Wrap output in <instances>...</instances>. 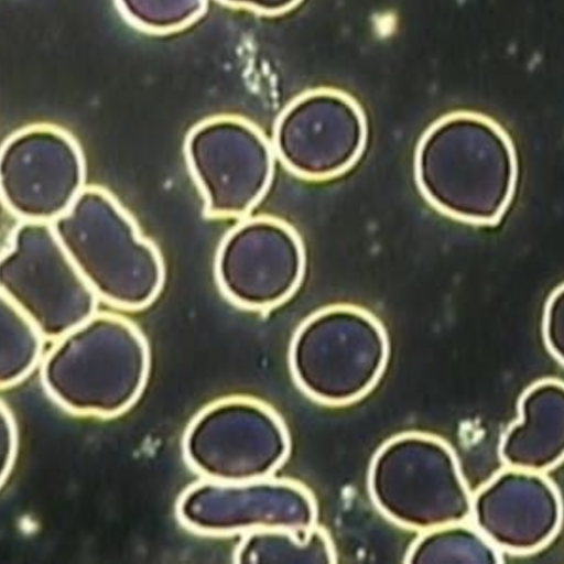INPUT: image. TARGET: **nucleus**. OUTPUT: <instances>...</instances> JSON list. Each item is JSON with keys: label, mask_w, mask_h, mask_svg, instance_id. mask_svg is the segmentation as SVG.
Masks as SVG:
<instances>
[{"label": "nucleus", "mask_w": 564, "mask_h": 564, "mask_svg": "<svg viewBox=\"0 0 564 564\" xmlns=\"http://www.w3.org/2000/svg\"><path fill=\"white\" fill-rule=\"evenodd\" d=\"M416 186L436 210L477 226L498 224L516 193L512 141L491 119L473 112L440 118L414 152Z\"/></svg>", "instance_id": "nucleus-1"}, {"label": "nucleus", "mask_w": 564, "mask_h": 564, "mask_svg": "<svg viewBox=\"0 0 564 564\" xmlns=\"http://www.w3.org/2000/svg\"><path fill=\"white\" fill-rule=\"evenodd\" d=\"M51 226L69 259L97 297L124 308L150 305L164 284L156 247L102 188H83Z\"/></svg>", "instance_id": "nucleus-2"}, {"label": "nucleus", "mask_w": 564, "mask_h": 564, "mask_svg": "<svg viewBox=\"0 0 564 564\" xmlns=\"http://www.w3.org/2000/svg\"><path fill=\"white\" fill-rule=\"evenodd\" d=\"M58 339L43 362L42 381L63 408L83 415L113 416L140 397L149 372V349L129 321L94 314Z\"/></svg>", "instance_id": "nucleus-3"}, {"label": "nucleus", "mask_w": 564, "mask_h": 564, "mask_svg": "<svg viewBox=\"0 0 564 564\" xmlns=\"http://www.w3.org/2000/svg\"><path fill=\"white\" fill-rule=\"evenodd\" d=\"M389 354L380 322L352 305H333L307 317L290 346L299 387L326 404L352 402L377 383Z\"/></svg>", "instance_id": "nucleus-4"}, {"label": "nucleus", "mask_w": 564, "mask_h": 564, "mask_svg": "<svg viewBox=\"0 0 564 564\" xmlns=\"http://www.w3.org/2000/svg\"><path fill=\"white\" fill-rule=\"evenodd\" d=\"M369 490L387 518L413 530L465 522L471 513L473 496L453 451L430 435L387 442L371 463Z\"/></svg>", "instance_id": "nucleus-5"}, {"label": "nucleus", "mask_w": 564, "mask_h": 564, "mask_svg": "<svg viewBox=\"0 0 564 564\" xmlns=\"http://www.w3.org/2000/svg\"><path fill=\"white\" fill-rule=\"evenodd\" d=\"M0 291L43 338H61L95 314L97 296L51 224L23 221L0 256Z\"/></svg>", "instance_id": "nucleus-6"}, {"label": "nucleus", "mask_w": 564, "mask_h": 564, "mask_svg": "<svg viewBox=\"0 0 564 564\" xmlns=\"http://www.w3.org/2000/svg\"><path fill=\"white\" fill-rule=\"evenodd\" d=\"M290 440L265 404L229 398L202 410L183 438L188 465L208 480L239 482L269 477L288 457Z\"/></svg>", "instance_id": "nucleus-7"}, {"label": "nucleus", "mask_w": 564, "mask_h": 564, "mask_svg": "<svg viewBox=\"0 0 564 564\" xmlns=\"http://www.w3.org/2000/svg\"><path fill=\"white\" fill-rule=\"evenodd\" d=\"M184 158L210 218L247 215L273 177L272 145L256 126L234 116L208 118L193 127L184 141Z\"/></svg>", "instance_id": "nucleus-8"}, {"label": "nucleus", "mask_w": 564, "mask_h": 564, "mask_svg": "<svg viewBox=\"0 0 564 564\" xmlns=\"http://www.w3.org/2000/svg\"><path fill=\"white\" fill-rule=\"evenodd\" d=\"M367 121L349 96L317 89L305 93L278 117L272 149L293 174L324 181L350 170L367 143Z\"/></svg>", "instance_id": "nucleus-9"}, {"label": "nucleus", "mask_w": 564, "mask_h": 564, "mask_svg": "<svg viewBox=\"0 0 564 564\" xmlns=\"http://www.w3.org/2000/svg\"><path fill=\"white\" fill-rule=\"evenodd\" d=\"M223 295L250 311L273 308L289 300L305 272L297 232L272 217L246 219L221 239L214 263Z\"/></svg>", "instance_id": "nucleus-10"}, {"label": "nucleus", "mask_w": 564, "mask_h": 564, "mask_svg": "<svg viewBox=\"0 0 564 564\" xmlns=\"http://www.w3.org/2000/svg\"><path fill=\"white\" fill-rule=\"evenodd\" d=\"M84 159L63 130L33 126L0 149V197L24 221L51 224L83 191Z\"/></svg>", "instance_id": "nucleus-11"}, {"label": "nucleus", "mask_w": 564, "mask_h": 564, "mask_svg": "<svg viewBox=\"0 0 564 564\" xmlns=\"http://www.w3.org/2000/svg\"><path fill=\"white\" fill-rule=\"evenodd\" d=\"M176 516L197 533L227 535L275 528L306 530L315 525L317 509L311 492L294 481L206 479L183 491Z\"/></svg>", "instance_id": "nucleus-12"}, {"label": "nucleus", "mask_w": 564, "mask_h": 564, "mask_svg": "<svg viewBox=\"0 0 564 564\" xmlns=\"http://www.w3.org/2000/svg\"><path fill=\"white\" fill-rule=\"evenodd\" d=\"M475 528L498 550L534 552L562 523L561 497L541 473L509 467L471 497Z\"/></svg>", "instance_id": "nucleus-13"}, {"label": "nucleus", "mask_w": 564, "mask_h": 564, "mask_svg": "<svg viewBox=\"0 0 564 564\" xmlns=\"http://www.w3.org/2000/svg\"><path fill=\"white\" fill-rule=\"evenodd\" d=\"M519 417L506 431L500 457L511 468L542 473L564 453V387L547 379L529 387L519 401Z\"/></svg>", "instance_id": "nucleus-14"}, {"label": "nucleus", "mask_w": 564, "mask_h": 564, "mask_svg": "<svg viewBox=\"0 0 564 564\" xmlns=\"http://www.w3.org/2000/svg\"><path fill=\"white\" fill-rule=\"evenodd\" d=\"M237 563H308L336 561L326 532L315 525L306 530L262 529L248 532L235 551Z\"/></svg>", "instance_id": "nucleus-15"}, {"label": "nucleus", "mask_w": 564, "mask_h": 564, "mask_svg": "<svg viewBox=\"0 0 564 564\" xmlns=\"http://www.w3.org/2000/svg\"><path fill=\"white\" fill-rule=\"evenodd\" d=\"M409 563H499L496 549L465 522L437 527L421 535L408 552Z\"/></svg>", "instance_id": "nucleus-16"}, {"label": "nucleus", "mask_w": 564, "mask_h": 564, "mask_svg": "<svg viewBox=\"0 0 564 564\" xmlns=\"http://www.w3.org/2000/svg\"><path fill=\"white\" fill-rule=\"evenodd\" d=\"M43 337L0 291V388L26 377L36 365Z\"/></svg>", "instance_id": "nucleus-17"}, {"label": "nucleus", "mask_w": 564, "mask_h": 564, "mask_svg": "<svg viewBox=\"0 0 564 564\" xmlns=\"http://www.w3.org/2000/svg\"><path fill=\"white\" fill-rule=\"evenodd\" d=\"M122 17L149 33H170L196 21L206 9V0H115Z\"/></svg>", "instance_id": "nucleus-18"}, {"label": "nucleus", "mask_w": 564, "mask_h": 564, "mask_svg": "<svg viewBox=\"0 0 564 564\" xmlns=\"http://www.w3.org/2000/svg\"><path fill=\"white\" fill-rule=\"evenodd\" d=\"M542 334L549 351L562 364L564 347L562 284L551 292L545 302L542 315Z\"/></svg>", "instance_id": "nucleus-19"}, {"label": "nucleus", "mask_w": 564, "mask_h": 564, "mask_svg": "<svg viewBox=\"0 0 564 564\" xmlns=\"http://www.w3.org/2000/svg\"><path fill=\"white\" fill-rule=\"evenodd\" d=\"M17 452V431L11 414L0 403V486L12 467Z\"/></svg>", "instance_id": "nucleus-20"}, {"label": "nucleus", "mask_w": 564, "mask_h": 564, "mask_svg": "<svg viewBox=\"0 0 564 564\" xmlns=\"http://www.w3.org/2000/svg\"><path fill=\"white\" fill-rule=\"evenodd\" d=\"M227 6L251 10L261 14H280L291 10L302 0H218Z\"/></svg>", "instance_id": "nucleus-21"}]
</instances>
